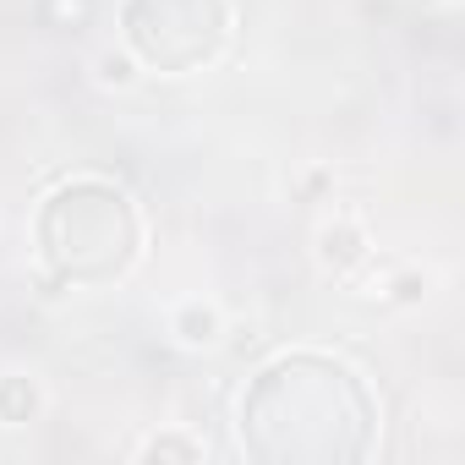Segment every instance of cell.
<instances>
[{"mask_svg":"<svg viewBox=\"0 0 465 465\" xmlns=\"http://www.w3.org/2000/svg\"><path fill=\"white\" fill-rule=\"evenodd\" d=\"M383 405L334 351H280L236 400V443L258 465H361Z\"/></svg>","mask_w":465,"mask_h":465,"instance_id":"6da1fadb","label":"cell"},{"mask_svg":"<svg viewBox=\"0 0 465 465\" xmlns=\"http://www.w3.org/2000/svg\"><path fill=\"white\" fill-rule=\"evenodd\" d=\"M34 258L55 285L104 291L143 258V213L110 175H72L34 208Z\"/></svg>","mask_w":465,"mask_h":465,"instance_id":"7a4b0ae2","label":"cell"},{"mask_svg":"<svg viewBox=\"0 0 465 465\" xmlns=\"http://www.w3.org/2000/svg\"><path fill=\"white\" fill-rule=\"evenodd\" d=\"M230 45V0H121V50L159 77H192Z\"/></svg>","mask_w":465,"mask_h":465,"instance_id":"3957f363","label":"cell"},{"mask_svg":"<svg viewBox=\"0 0 465 465\" xmlns=\"http://www.w3.org/2000/svg\"><path fill=\"white\" fill-rule=\"evenodd\" d=\"M318 258H323V269H334V274H351L361 258H367V230L356 224V219H329L323 230H318Z\"/></svg>","mask_w":465,"mask_h":465,"instance_id":"277c9868","label":"cell"},{"mask_svg":"<svg viewBox=\"0 0 465 465\" xmlns=\"http://www.w3.org/2000/svg\"><path fill=\"white\" fill-rule=\"evenodd\" d=\"M170 334L186 345V351H203V345H213L219 334H224V318H219V307L213 302H181L175 312H170Z\"/></svg>","mask_w":465,"mask_h":465,"instance_id":"5b68a950","label":"cell"},{"mask_svg":"<svg viewBox=\"0 0 465 465\" xmlns=\"http://www.w3.org/2000/svg\"><path fill=\"white\" fill-rule=\"evenodd\" d=\"M45 411V394L23 372H0V427H28Z\"/></svg>","mask_w":465,"mask_h":465,"instance_id":"8992f818","label":"cell"},{"mask_svg":"<svg viewBox=\"0 0 465 465\" xmlns=\"http://www.w3.org/2000/svg\"><path fill=\"white\" fill-rule=\"evenodd\" d=\"M137 460H203V443L186 432H159L137 449Z\"/></svg>","mask_w":465,"mask_h":465,"instance_id":"52a82bcc","label":"cell"},{"mask_svg":"<svg viewBox=\"0 0 465 465\" xmlns=\"http://www.w3.org/2000/svg\"><path fill=\"white\" fill-rule=\"evenodd\" d=\"M94 66H99V83H115V88H126V83L137 77V61H132L126 50H104Z\"/></svg>","mask_w":465,"mask_h":465,"instance_id":"ba28073f","label":"cell"},{"mask_svg":"<svg viewBox=\"0 0 465 465\" xmlns=\"http://www.w3.org/2000/svg\"><path fill=\"white\" fill-rule=\"evenodd\" d=\"M389 291H394V302H421L427 296V274H400Z\"/></svg>","mask_w":465,"mask_h":465,"instance_id":"9c48e42d","label":"cell"},{"mask_svg":"<svg viewBox=\"0 0 465 465\" xmlns=\"http://www.w3.org/2000/svg\"><path fill=\"white\" fill-rule=\"evenodd\" d=\"M449 6H454V0H449Z\"/></svg>","mask_w":465,"mask_h":465,"instance_id":"30bf717a","label":"cell"}]
</instances>
